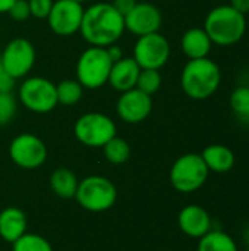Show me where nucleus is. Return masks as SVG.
<instances>
[{"label": "nucleus", "instance_id": "obj_8", "mask_svg": "<svg viewBox=\"0 0 249 251\" xmlns=\"http://www.w3.org/2000/svg\"><path fill=\"white\" fill-rule=\"evenodd\" d=\"M19 101L34 113H48L57 103L56 84L44 76L26 78L19 87Z\"/></svg>", "mask_w": 249, "mask_h": 251}, {"label": "nucleus", "instance_id": "obj_23", "mask_svg": "<svg viewBox=\"0 0 249 251\" xmlns=\"http://www.w3.org/2000/svg\"><path fill=\"white\" fill-rule=\"evenodd\" d=\"M101 149H103L104 157L113 165H123L131 157V146L128 144L126 140H123L117 135L113 137Z\"/></svg>", "mask_w": 249, "mask_h": 251}, {"label": "nucleus", "instance_id": "obj_24", "mask_svg": "<svg viewBox=\"0 0 249 251\" xmlns=\"http://www.w3.org/2000/svg\"><path fill=\"white\" fill-rule=\"evenodd\" d=\"M230 109L235 116L242 122L249 125V87L239 85L230 94Z\"/></svg>", "mask_w": 249, "mask_h": 251}, {"label": "nucleus", "instance_id": "obj_6", "mask_svg": "<svg viewBox=\"0 0 249 251\" xmlns=\"http://www.w3.org/2000/svg\"><path fill=\"white\" fill-rule=\"evenodd\" d=\"M75 199L88 212H104L114 206L117 190L110 179L92 175L79 181Z\"/></svg>", "mask_w": 249, "mask_h": 251}, {"label": "nucleus", "instance_id": "obj_18", "mask_svg": "<svg viewBox=\"0 0 249 251\" xmlns=\"http://www.w3.org/2000/svg\"><path fill=\"white\" fill-rule=\"evenodd\" d=\"M26 216L18 207H6L0 212V237L13 244L26 232Z\"/></svg>", "mask_w": 249, "mask_h": 251}, {"label": "nucleus", "instance_id": "obj_13", "mask_svg": "<svg viewBox=\"0 0 249 251\" xmlns=\"http://www.w3.org/2000/svg\"><path fill=\"white\" fill-rule=\"evenodd\" d=\"M153 110L151 96L142 93L138 88L120 93L116 103V112L119 118L126 124H139L145 121Z\"/></svg>", "mask_w": 249, "mask_h": 251}, {"label": "nucleus", "instance_id": "obj_15", "mask_svg": "<svg viewBox=\"0 0 249 251\" xmlns=\"http://www.w3.org/2000/svg\"><path fill=\"white\" fill-rule=\"evenodd\" d=\"M178 225L185 235L200 240L213 229V219L203 206L188 204L179 212Z\"/></svg>", "mask_w": 249, "mask_h": 251}, {"label": "nucleus", "instance_id": "obj_34", "mask_svg": "<svg viewBox=\"0 0 249 251\" xmlns=\"http://www.w3.org/2000/svg\"><path fill=\"white\" fill-rule=\"evenodd\" d=\"M15 1L16 0H0V13H7V10Z\"/></svg>", "mask_w": 249, "mask_h": 251}, {"label": "nucleus", "instance_id": "obj_11", "mask_svg": "<svg viewBox=\"0 0 249 251\" xmlns=\"http://www.w3.org/2000/svg\"><path fill=\"white\" fill-rule=\"evenodd\" d=\"M9 156L22 169H37L47 159V147L34 134H19L9 146Z\"/></svg>", "mask_w": 249, "mask_h": 251}, {"label": "nucleus", "instance_id": "obj_30", "mask_svg": "<svg viewBox=\"0 0 249 251\" xmlns=\"http://www.w3.org/2000/svg\"><path fill=\"white\" fill-rule=\"evenodd\" d=\"M112 4L119 13H122L125 16L126 13H129L134 9V6L136 4V0H113Z\"/></svg>", "mask_w": 249, "mask_h": 251}, {"label": "nucleus", "instance_id": "obj_31", "mask_svg": "<svg viewBox=\"0 0 249 251\" xmlns=\"http://www.w3.org/2000/svg\"><path fill=\"white\" fill-rule=\"evenodd\" d=\"M15 85V79H12L3 69L1 60H0V91H12Z\"/></svg>", "mask_w": 249, "mask_h": 251}, {"label": "nucleus", "instance_id": "obj_14", "mask_svg": "<svg viewBox=\"0 0 249 251\" xmlns=\"http://www.w3.org/2000/svg\"><path fill=\"white\" fill-rule=\"evenodd\" d=\"M125 28L136 37L158 32L163 16L157 6L142 1L136 3L134 9L125 16Z\"/></svg>", "mask_w": 249, "mask_h": 251}, {"label": "nucleus", "instance_id": "obj_22", "mask_svg": "<svg viewBox=\"0 0 249 251\" xmlns=\"http://www.w3.org/2000/svg\"><path fill=\"white\" fill-rule=\"evenodd\" d=\"M57 103L63 106L76 104L84 96V87L78 79H63L56 85Z\"/></svg>", "mask_w": 249, "mask_h": 251}, {"label": "nucleus", "instance_id": "obj_28", "mask_svg": "<svg viewBox=\"0 0 249 251\" xmlns=\"http://www.w3.org/2000/svg\"><path fill=\"white\" fill-rule=\"evenodd\" d=\"M28 4L31 16L37 19H47L53 6V0H28Z\"/></svg>", "mask_w": 249, "mask_h": 251}, {"label": "nucleus", "instance_id": "obj_10", "mask_svg": "<svg viewBox=\"0 0 249 251\" xmlns=\"http://www.w3.org/2000/svg\"><path fill=\"white\" fill-rule=\"evenodd\" d=\"M135 62L141 69H157L160 71L170 57V44L160 32H153L138 37L134 56Z\"/></svg>", "mask_w": 249, "mask_h": 251}, {"label": "nucleus", "instance_id": "obj_27", "mask_svg": "<svg viewBox=\"0 0 249 251\" xmlns=\"http://www.w3.org/2000/svg\"><path fill=\"white\" fill-rule=\"evenodd\" d=\"M18 103L12 91H0V126L7 125L16 115Z\"/></svg>", "mask_w": 249, "mask_h": 251}, {"label": "nucleus", "instance_id": "obj_32", "mask_svg": "<svg viewBox=\"0 0 249 251\" xmlns=\"http://www.w3.org/2000/svg\"><path fill=\"white\" fill-rule=\"evenodd\" d=\"M106 50H107L109 57L112 59V62H113V63H114V62H117V60H120L122 57H125V56H123V50H122L117 44H112V46L106 47Z\"/></svg>", "mask_w": 249, "mask_h": 251}, {"label": "nucleus", "instance_id": "obj_2", "mask_svg": "<svg viewBox=\"0 0 249 251\" xmlns=\"http://www.w3.org/2000/svg\"><path fill=\"white\" fill-rule=\"evenodd\" d=\"M222 82V71L219 65L208 59H192L182 69L181 87L192 100L210 99L219 90Z\"/></svg>", "mask_w": 249, "mask_h": 251}, {"label": "nucleus", "instance_id": "obj_4", "mask_svg": "<svg viewBox=\"0 0 249 251\" xmlns=\"http://www.w3.org/2000/svg\"><path fill=\"white\" fill-rule=\"evenodd\" d=\"M112 59L106 47H95L90 46L84 50L76 63V79L84 88L97 90L107 84L110 69H112Z\"/></svg>", "mask_w": 249, "mask_h": 251}, {"label": "nucleus", "instance_id": "obj_25", "mask_svg": "<svg viewBox=\"0 0 249 251\" xmlns=\"http://www.w3.org/2000/svg\"><path fill=\"white\" fill-rule=\"evenodd\" d=\"M13 251H53V249L44 237L25 232L13 243Z\"/></svg>", "mask_w": 249, "mask_h": 251}, {"label": "nucleus", "instance_id": "obj_33", "mask_svg": "<svg viewBox=\"0 0 249 251\" xmlns=\"http://www.w3.org/2000/svg\"><path fill=\"white\" fill-rule=\"evenodd\" d=\"M229 4L242 15L249 13V0H230Z\"/></svg>", "mask_w": 249, "mask_h": 251}, {"label": "nucleus", "instance_id": "obj_16", "mask_svg": "<svg viewBox=\"0 0 249 251\" xmlns=\"http://www.w3.org/2000/svg\"><path fill=\"white\" fill-rule=\"evenodd\" d=\"M139 72H141V68L135 62L134 57H122L120 60H117L112 65L107 82L116 91L125 93L128 90L135 88Z\"/></svg>", "mask_w": 249, "mask_h": 251}, {"label": "nucleus", "instance_id": "obj_29", "mask_svg": "<svg viewBox=\"0 0 249 251\" xmlns=\"http://www.w3.org/2000/svg\"><path fill=\"white\" fill-rule=\"evenodd\" d=\"M9 16L13 19V21H18V22H22V21H26L29 16H31V10H29V4H28V0H16L10 9L7 10Z\"/></svg>", "mask_w": 249, "mask_h": 251}, {"label": "nucleus", "instance_id": "obj_35", "mask_svg": "<svg viewBox=\"0 0 249 251\" xmlns=\"http://www.w3.org/2000/svg\"><path fill=\"white\" fill-rule=\"evenodd\" d=\"M245 243H247V247H248L249 251V228L247 229V232H245Z\"/></svg>", "mask_w": 249, "mask_h": 251}, {"label": "nucleus", "instance_id": "obj_5", "mask_svg": "<svg viewBox=\"0 0 249 251\" xmlns=\"http://www.w3.org/2000/svg\"><path fill=\"white\" fill-rule=\"evenodd\" d=\"M210 171L201 154L186 153L176 159L170 169V182L179 193L189 194L198 191L208 179Z\"/></svg>", "mask_w": 249, "mask_h": 251}, {"label": "nucleus", "instance_id": "obj_21", "mask_svg": "<svg viewBox=\"0 0 249 251\" xmlns=\"http://www.w3.org/2000/svg\"><path fill=\"white\" fill-rule=\"evenodd\" d=\"M197 251H239V249L230 234L222 229H211L200 238Z\"/></svg>", "mask_w": 249, "mask_h": 251}, {"label": "nucleus", "instance_id": "obj_20", "mask_svg": "<svg viewBox=\"0 0 249 251\" xmlns=\"http://www.w3.org/2000/svg\"><path fill=\"white\" fill-rule=\"evenodd\" d=\"M78 184L76 175L68 168H57L50 175V188L60 199H75Z\"/></svg>", "mask_w": 249, "mask_h": 251}, {"label": "nucleus", "instance_id": "obj_7", "mask_svg": "<svg viewBox=\"0 0 249 251\" xmlns=\"http://www.w3.org/2000/svg\"><path fill=\"white\" fill-rule=\"evenodd\" d=\"M76 140L87 147H103L116 137V124L100 112H88L78 118L73 128Z\"/></svg>", "mask_w": 249, "mask_h": 251}, {"label": "nucleus", "instance_id": "obj_19", "mask_svg": "<svg viewBox=\"0 0 249 251\" xmlns=\"http://www.w3.org/2000/svg\"><path fill=\"white\" fill-rule=\"evenodd\" d=\"M204 163L210 172L214 174H227L233 169L236 157L230 147L223 144H211L205 147L201 153Z\"/></svg>", "mask_w": 249, "mask_h": 251}, {"label": "nucleus", "instance_id": "obj_36", "mask_svg": "<svg viewBox=\"0 0 249 251\" xmlns=\"http://www.w3.org/2000/svg\"><path fill=\"white\" fill-rule=\"evenodd\" d=\"M73 1H78V3H84V1H87V0H73Z\"/></svg>", "mask_w": 249, "mask_h": 251}, {"label": "nucleus", "instance_id": "obj_17", "mask_svg": "<svg viewBox=\"0 0 249 251\" xmlns=\"http://www.w3.org/2000/svg\"><path fill=\"white\" fill-rule=\"evenodd\" d=\"M181 47L183 54L189 60L203 59V57H208L213 47V41L210 40L204 28H191L182 35Z\"/></svg>", "mask_w": 249, "mask_h": 251}, {"label": "nucleus", "instance_id": "obj_3", "mask_svg": "<svg viewBox=\"0 0 249 251\" xmlns=\"http://www.w3.org/2000/svg\"><path fill=\"white\" fill-rule=\"evenodd\" d=\"M204 29L213 44L222 47L233 46L247 32V18L230 4H222L208 12L204 21Z\"/></svg>", "mask_w": 249, "mask_h": 251}, {"label": "nucleus", "instance_id": "obj_26", "mask_svg": "<svg viewBox=\"0 0 249 251\" xmlns=\"http://www.w3.org/2000/svg\"><path fill=\"white\" fill-rule=\"evenodd\" d=\"M160 87H161V75L157 69H141L135 88L141 90L148 96H153L154 93L158 91Z\"/></svg>", "mask_w": 249, "mask_h": 251}, {"label": "nucleus", "instance_id": "obj_9", "mask_svg": "<svg viewBox=\"0 0 249 251\" xmlns=\"http://www.w3.org/2000/svg\"><path fill=\"white\" fill-rule=\"evenodd\" d=\"M35 49L26 38L10 40L0 54L1 66L12 79H21L26 76L35 63Z\"/></svg>", "mask_w": 249, "mask_h": 251}, {"label": "nucleus", "instance_id": "obj_1", "mask_svg": "<svg viewBox=\"0 0 249 251\" xmlns=\"http://www.w3.org/2000/svg\"><path fill=\"white\" fill-rule=\"evenodd\" d=\"M125 31V18L112 3L98 1L84 10L79 32L90 46L109 47L116 44Z\"/></svg>", "mask_w": 249, "mask_h": 251}, {"label": "nucleus", "instance_id": "obj_12", "mask_svg": "<svg viewBox=\"0 0 249 251\" xmlns=\"http://www.w3.org/2000/svg\"><path fill=\"white\" fill-rule=\"evenodd\" d=\"M82 3L73 0H56L47 16L50 29L60 37H69L81 29L84 18Z\"/></svg>", "mask_w": 249, "mask_h": 251}]
</instances>
